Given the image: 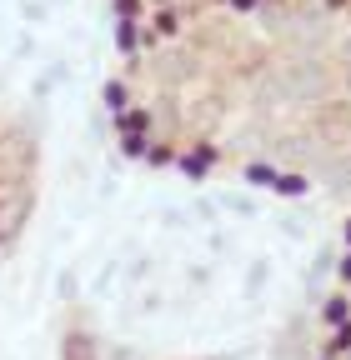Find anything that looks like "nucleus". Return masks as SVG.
Wrapping results in <instances>:
<instances>
[{"label":"nucleus","mask_w":351,"mask_h":360,"mask_svg":"<svg viewBox=\"0 0 351 360\" xmlns=\"http://www.w3.org/2000/svg\"><path fill=\"white\" fill-rule=\"evenodd\" d=\"M35 210V141L16 120H0V245H11Z\"/></svg>","instance_id":"1"},{"label":"nucleus","mask_w":351,"mask_h":360,"mask_svg":"<svg viewBox=\"0 0 351 360\" xmlns=\"http://www.w3.org/2000/svg\"><path fill=\"white\" fill-rule=\"evenodd\" d=\"M66 360H96L91 340H85V335H70V340H66Z\"/></svg>","instance_id":"2"}]
</instances>
